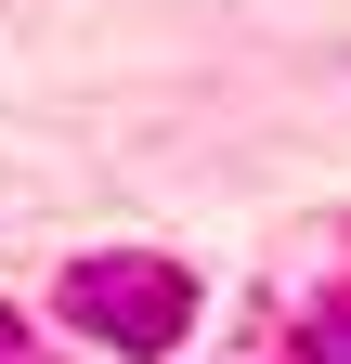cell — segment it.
I'll return each instance as SVG.
<instances>
[{
	"instance_id": "6da1fadb",
	"label": "cell",
	"mask_w": 351,
	"mask_h": 364,
	"mask_svg": "<svg viewBox=\"0 0 351 364\" xmlns=\"http://www.w3.org/2000/svg\"><path fill=\"white\" fill-rule=\"evenodd\" d=\"M65 326L104 338V351H130V364H156L169 338L195 326V287H183V260H144V247H117V260H65Z\"/></svg>"
},
{
	"instance_id": "7a4b0ae2",
	"label": "cell",
	"mask_w": 351,
	"mask_h": 364,
	"mask_svg": "<svg viewBox=\"0 0 351 364\" xmlns=\"http://www.w3.org/2000/svg\"><path fill=\"white\" fill-rule=\"evenodd\" d=\"M299 364H351V299H325L313 326H299Z\"/></svg>"
},
{
	"instance_id": "3957f363",
	"label": "cell",
	"mask_w": 351,
	"mask_h": 364,
	"mask_svg": "<svg viewBox=\"0 0 351 364\" xmlns=\"http://www.w3.org/2000/svg\"><path fill=\"white\" fill-rule=\"evenodd\" d=\"M0 364H14V312H0Z\"/></svg>"
}]
</instances>
